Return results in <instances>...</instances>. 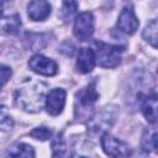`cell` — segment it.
<instances>
[{
    "label": "cell",
    "mask_w": 158,
    "mask_h": 158,
    "mask_svg": "<svg viewBox=\"0 0 158 158\" xmlns=\"http://www.w3.org/2000/svg\"><path fill=\"white\" fill-rule=\"evenodd\" d=\"M41 85V83H36L35 85L22 88L17 91V102L23 110L31 112L41 110L44 94Z\"/></svg>",
    "instance_id": "cell-1"
},
{
    "label": "cell",
    "mask_w": 158,
    "mask_h": 158,
    "mask_svg": "<svg viewBox=\"0 0 158 158\" xmlns=\"http://www.w3.org/2000/svg\"><path fill=\"white\" fill-rule=\"evenodd\" d=\"M96 52V63L102 68H115L121 62V54L123 52V47L107 44L104 42H95Z\"/></svg>",
    "instance_id": "cell-2"
},
{
    "label": "cell",
    "mask_w": 158,
    "mask_h": 158,
    "mask_svg": "<svg viewBox=\"0 0 158 158\" xmlns=\"http://www.w3.org/2000/svg\"><path fill=\"white\" fill-rule=\"evenodd\" d=\"M101 148L110 158H127L131 154L130 146L109 132L101 136Z\"/></svg>",
    "instance_id": "cell-3"
},
{
    "label": "cell",
    "mask_w": 158,
    "mask_h": 158,
    "mask_svg": "<svg viewBox=\"0 0 158 158\" xmlns=\"http://www.w3.org/2000/svg\"><path fill=\"white\" fill-rule=\"evenodd\" d=\"M94 32V16L91 12H80L74 21L73 33L79 41H86Z\"/></svg>",
    "instance_id": "cell-4"
},
{
    "label": "cell",
    "mask_w": 158,
    "mask_h": 158,
    "mask_svg": "<svg viewBox=\"0 0 158 158\" xmlns=\"http://www.w3.org/2000/svg\"><path fill=\"white\" fill-rule=\"evenodd\" d=\"M28 67L35 73L46 75V77H53L54 74H57V70H58L57 63L42 54L32 56L28 60Z\"/></svg>",
    "instance_id": "cell-5"
},
{
    "label": "cell",
    "mask_w": 158,
    "mask_h": 158,
    "mask_svg": "<svg viewBox=\"0 0 158 158\" xmlns=\"http://www.w3.org/2000/svg\"><path fill=\"white\" fill-rule=\"evenodd\" d=\"M65 96H67V93L64 89H60V88H56V89H52L47 96H46V100H44V104H46V109H47V112L52 116H57L59 115L63 109H64V105H65Z\"/></svg>",
    "instance_id": "cell-6"
},
{
    "label": "cell",
    "mask_w": 158,
    "mask_h": 158,
    "mask_svg": "<svg viewBox=\"0 0 158 158\" xmlns=\"http://www.w3.org/2000/svg\"><path fill=\"white\" fill-rule=\"evenodd\" d=\"M139 26V21L131 7H125L117 20V27L126 35H133Z\"/></svg>",
    "instance_id": "cell-7"
},
{
    "label": "cell",
    "mask_w": 158,
    "mask_h": 158,
    "mask_svg": "<svg viewBox=\"0 0 158 158\" xmlns=\"http://www.w3.org/2000/svg\"><path fill=\"white\" fill-rule=\"evenodd\" d=\"M139 102H141V111L146 120L151 123H156L157 121V94L152 91L151 94L147 95H141L139 96Z\"/></svg>",
    "instance_id": "cell-8"
},
{
    "label": "cell",
    "mask_w": 158,
    "mask_h": 158,
    "mask_svg": "<svg viewBox=\"0 0 158 158\" xmlns=\"http://www.w3.org/2000/svg\"><path fill=\"white\" fill-rule=\"evenodd\" d=\"M96 64L95 51L88 47H83L79 49L78 59H77V68L80 73L86 74L90 73Z\"/></svg>",
    "instance_id": "cell-9"
},
{
    "label": "cell",
    "mask_w": 158,
    "mask_h": 158,
    "mask_svg": "<svg viewBox=\"0 0 158 158\" xmlns=\"http://www.w3.org/2000/svg\"><path fill=\"white\" fill-rule=\"evenodd\" d=\"M27 14L33 21H43L51 14V4L43 0L31 1L27 5Z\"/></svg>",
    "instance_id": "cell-10"
},
{
    "label": "cell",
    "mask_w": 158,
    "mask_h": 158,
    "mask_svg": "<svg viewBox=\"0 0 158 158\" xmlns=\"http://www.w3.org/2000/svg\"><path fill=\"white\" fill-rule=\"evenodd\" d=\"M4 158H35V149L27 143H15L5 153Z\"/></svg>",
    "instance_id": "cell-11"
},
{
    "label": "cell",
    "mask_w": 158,
    "mask_h": 158,
    "mask_svg": "<svg viewBox=\"0 0 158 158\" xmlns=\"http://www.w3.org/2000/svg\"><path fill=\"white\" fill-rule=\"evenodd\" d=\"M77 96L79 98L78 100H79V102H80L81 106L89 107V106H91V105L98 100L99 94L96 93L94 84H89L86 88L81 89V90L77 94Z\"/></svg>",
    "instance_id": "cell-12"
},
{
    "label": "cell",
    "mask_w": 158,
    "mask_h": 158,
    "mask_svg": "<svg viewBox=\"0 0 158 158\" xmlns=\"http://www.w3.org/2000/svg\"><path fill=\"white\" fill-rule=\"evenodd\" d=\"M142 148L146 152L156 151L157 148V131L156 128H148L142 136Z\"/></svg>",
    "instance_id": "cell-13"
},
{
    "label": "cell",
    "mask_w": 158,
    "mask_h": 158,
    "mask_svg": "<svg viewBox=\"0 0 158 158\" xmlns=\"http://www.w3.org/2000/svg\"><path fill=\"white\" fill-rule=\"evenodd\" d=\"M143 38L149 42L154 48L157 47V20L153 19L143 31Z\"/></svg>",
    "instance_id": "cell-14"
},
{
    "label": "cell",
    "mask_w": 158,
    "mask_h": 158,
    "mask_svg": "<svg viewBox=\"0 0 158 158\" xmlns=\"http://www.w3.org/2000/svg\"><path fill=\"white\" fill-rule=\"evenodd\" d=\"M67 151V146H65V141L63 138V135L59 133L57 135L56 139L52 142V153H53V158H62L65 154Z\"/></svg>",
    "instance_id": "cell-15"
},
{
    "label": "cell",
    "mask_w": 158,
    "mask_h": 158,
    "mask_svg": "<svg viewBox=\"0 0 158 158\" xmlns=\"http://www.w3.org/2000/svg\"><path fill=\"white\" fill-rule=\"evenodd\" d=\"M14 126V120L6 106L0 105V131H9Z\"/></svg>",
    "instance_id": "cell-16"
},
{
    "label": "cell",
    "mask_w": 158,
    "mask_h": 158,
    "mask_svg": "<svg viewBox=\"0 0 158 158\" xmlns=\"http://www.w3.org/2000/svg\"><path fill=\"white\" fill-rule=\"evenodd\" d=\"M30 136L36 139L47 141L52 137V130H49L48 127H36L30 132Z\"/></svg>",
    "instance_id": "cell-17"
},
{
    "label": "cell",
    "mask_w": 158,
    "mask_h": 158,
    "mask_svg": "<svg viewBox=\"0 0 158 158\" xmlns=\"http://www.w3.org/2000/svg\"><path fill=\"white\" fill-rule=\"evenodd\" d=\"M12 75V70L10 67L0 64V86H2L4 84H6L9 81V79Z\"/></svg>",
    "instance_id": "cell-18"
},
{
    "label": "cell",
    "mask_w": 158,
    "mask_h": 158,
    "mask_svg": "<svg viewBox=\"0 0 158 158\" xmlns=\"http://www.w3.org/2000/svg\"><path fill=\"white\" fill-rule=\"evenodd\" d=\"M2 6H4V2H0V25H1V22L4 21V14H2Z\"/></svg>",
    "instance_id": "cell-19"
},
{
    "label": "cell",
    "mask_w": 158,
    "mask_h": 158,
    "mask_svg": "<svg viewBox=\"0 0 158 158\" xmlns=\"http://www.w3.org/2000/svg\"><path fill=\"white\" fill-rule=\"evenodd\" d=\"M72 158H88V157H85V156H74Z\"/></svg>",
    "instance_id": "cell-20"
}]
</instances>
